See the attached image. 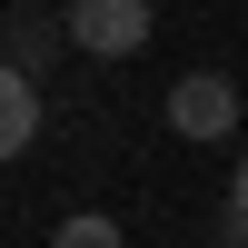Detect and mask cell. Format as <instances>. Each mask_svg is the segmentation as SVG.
Returning a JSON list of instances; mask_svg holds the SVG:
<instances>
[{
	"label": "cell",
	"instance_id": "6da1fadb",
	"mask_svg": "<svg viewBox=\"0 0 248 248\" xmlns=\"http://www.w3.org/2000/svg\"><path fill=\"white\" fill-rule=\"evenodd\" d=\"M60 40L90 50V60H119V50L149 40V0H70L60 10Z\"/></svg>",
	"mask_w": 248,
	"mask_h": 248
},
{
	"label": "cell",
	"instance_id": "7a4b0ae2",
	"mask_svg": "<svg viewBox=\"0 0 248 248\" xmlns=\"http://www.w3.org/2000/svg\"><path fill=\"white\" fill-rule=\"evenodd\" d=\"M169 129H179V139H229V129H238V79H229V70H189V79L169 90Z\"/></svg>",
	"mask_w": 248,
	"mask_h": 248
},
{
	"label": "cell",
	"instance_id": "5b68a950",
	"mask_svg": "<svg viewBox=\"0 0 248 248\" xmlns=\"http://www.w3.org/2000/svg\"><path fill=\"white\" fill-rule=\"evenodd\" d=\"M50 40H60V30H50V20H10V50H20V60H10V70H20V79H30V60H40V50H50Z\"/></svg>",
	"mask_w": 248,
	"mask_h": 248
},
{
	"label": "cell",
	"instance_id": "3957f363",
	"mask_svg": "<svg viewBox=\"0 0 248 248\" xmlns=\"http://www.w3.org/2000/svg\"><path fill=\"white\" fill-rule=\"evenodd\" d=\"M30 139H40V79H20L0 60V159H20Z\"/></svg>",
	"mask_w": 248,
	"mask_h": 248
},
{
	"label": "cell",
	"instance_id": "8992f818",
	"mask_svg": "<svg viewBox=\"0 0 248 248\" xmlns=\"http://www.w3.org/2000/svg\"><path fill=\"white\" fill-rule=\"evenodd\" d=\"M218 229H229V248H248V159H238V179H229V218H218Z\"/></svg>",
	"mask_w": 248,
	"mask_h": 248
},
{
	"label": "cell",
	"instance_id": "277c9868",
	"mask_svg": "<svg viewBox=\"0 0 248 248\" xmlns=\"http://www.w3.org/2000/svg\"><path fill=\"white\" fill-rule=\"evenodd\" d=\"M50 248H119V218H99V209H79V218H60Z\"/></svg>",
	"mask_w": 248,
	"mask_h": 248
}]
</instances>
